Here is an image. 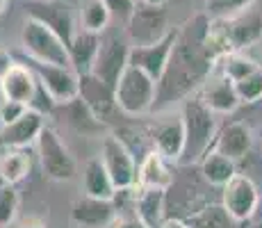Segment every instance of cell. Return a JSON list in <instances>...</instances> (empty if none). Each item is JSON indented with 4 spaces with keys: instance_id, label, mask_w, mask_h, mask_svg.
I'll list each match as a JSON object with an SVG mask.
<instances>
[{
    "instance_id": "obj_1",
    "label": "cell",
    "mask_w": 262,
    "mask_h": 228,
    "mask_svg": "<svg viewBox=\"0 0 262 228\" xmlns=\"http://www.w3.org/2000/svg\"><path fill=\"white\" fill-rule=\"evenodd\" d=\"M210 25V14H196L178 28L173 53L158 80V100L155 110H164L176 100H185L194 89L205 82L214 69V59L205 48V32Z\"/></svg>"
},
{
    "instance_id": "obj_2",
    "label": "cell",
    "mask_w": 262,
    "mask_h": 228,
    "mask_svg": "<svg viewBox=\"0 0 262 228\" xmlns=\"http://www.w3.org/2000/svg\"><path fill=\"white\" fill-rule=\"evenodd\" d=\"M183 121H185V151L180 162L183 164H196L203 160V155L214 146L216 139V119L214 112L199 98L187 96L183 100Z\"/></svg>"
},
{
    "instance_id": "obj_3",
    "label": "cell",
    "mask_w": 262,
    "mask_h": 228,
    "mask_svg": "<svg viewBox=\"0 0 262 228\" xmlns=\"http://www.w3.org/2000/svg\"><path fill=\"white\" fill-rule=\"evenodd\" d=\"M117 103L119 110L128 116H144L155 110L158 100V80L150 78L146 71L128 64V69L121 73L117 87Z\"/></svg>"
},
{
    "instance_id": "obj_4",
    "label": "cell",
    "mask_w": 262,
    "mask_h": 228,
    "mask_svg": "<svg viewBox=\"0 0 262 228\" xmlns=\"http://www.w3.org/2000/svg\"><path fill=\"white\" fill-rule=\"evenodd\" d=\"M34 146H37V158H39V164H41V171L48 180L69 182L75 178L78 162H75L73 153L69 151V146L62 141V137L57 135L55 128L43 126Z\"/></svg>"
},
{
    "instance_id": "obj_5",
    "label": "cell",
    "mask_w": 262,
    "mask_h": 228,
    "mask_svg": "<svg viewBox=\"0 0 262 228\" xmlns=\"http://www.w3.org/2000/svg\"><path fill=\"white\" fill-rule=\"evenodd\" d=\"M21 46L23 53L37 64H69L67 44L55 34L48 25L37 18L28 16L21 28Z\"/></svg>"
},
{
    "instance_id": "obj_6",
    "label": "cell",
    "mask_w": 262,
    "mask_h": 228,
    "mask_svg": "<svg viewBox=\"0 0 262 228\" xmlns=\"http://www.w3.org/2000/svg\"><path fill=\"white\" fill-rule=\"evenodd\" d=\"M169 32L171 28L164 5H146L137 0L130 18L125 21V37H128L130 46L155 44L162 37H167Z\"/></svg>"
},
{
    "instance_id": "obj_7",
    "label": "cell",
    "mask_w": 262,
    "mask_h": 228,
    "mask_svg": "<svg viewBox=\"0 0 262 228\" xmlns=\"http://www.w3.org/2000/svg\"><path fill=\"white\" fill-rule=\"evenodd\" d=\"M100 160H103L105 169H107L110 178H112L117 190L137 185V160L135 153L128 149L119 135H105L103 144H100Z\"/></svg>"
},
{
    "instance_id": "obj_8",
    "label": "cell",
    "mask_w": 262,
    "mask_h": 228,
    "mask_svg": "<svg viewBox=\"0 0 262 228\" xmlns=\"http://www.w3.org/2000/svg\"><path fill=\"white\" fill-rule=\"evenodd\" d=\"M130 42L128 37H119V34H100V46L98 55L94 59L92 73L105 80L107 85L117 87L121 73L128 69L130 64Z\"/></svg>"
},
{
    "instance_id": "obj_9",
    "label": "cell",
    "mask_w": 262,
    "mask_h": 228,
    "mask_svg": "<svg viewBox=\"0 0 262 228\" xmlns=\"http://www.w3.org/2000/svg\"><path fill=\"white\" fill-rule=\"evenodd\" d=\"M150 149H155L160 155H164L171 164L180 162L185 151V121L183 112H169L150 123L148 130Z\"/></svg>"
},
{
    "instance_id": "obj_10",
    "label": "cell",
    "mask_w": 262,
    "mask_h": 228,
    "mask_svg": "<svg viewBox=\"0 0 262 228\" xmlns=\"http://www.w3.org/2000/svg\"><path fill=\"white\" fill-rule=\"evenodd\" d=\"M260 199V190L249 176L235 174L221 187V205L230 215L233 221H249L255 212Z\"/></svg>"
},
{
    "instance_id": "obj_11",
    "label": "cell",
    "mask_w": 262,
    "mask_h": 228,
    "mask_svg": "<svg viewBox=\"0 0 262 228\" xmlns=\"http://www.w3.org/2000/svg\"><path fill=\"white\" fill-rule=\"evenodd\" d=\"M25 9H28V16L41 21L55 34H59V39L67 46L80 28V23L75 21L71 5L62 3V0H30L25 5Z\"/></svg>"
},
{
    "instance_id": "obj_12",
    "label": "cell",
    "mask_w": 262,
    "mask_h": 228,
    "mask_svg": "<svg viewBox=\"0 0 262 228\" xmlns=\"http://www.w3.org/2000/svg\"><path fill=\"white\" fill-rule=\"evenodd\" d=\"M39 82L48 89L55 103L62 105L80 96V73L71 64H37L32 62Z\"/></svg>"
},
{
    "instance_id": "obj_13",
    "label": "cell",
    "mask_w": 262,
    "mask_h": 228,
    "mask_svg": "<svg viewBox=\"0 0 262 228\" xmlns=\"http://www.w3.org/2000/svg\"><path fill=\"white\" fill-rule=\"evenodd\" d=\"M230 44V50H246L262 42V14L258 9H242L230 16H216Z\"/></svg>"
},
{
    "instance_id": "obj_14",
    "label": "cell",
    "mask_w": 262,
    "mask_h": 228,
    "mask_svg": "<svg viewBox=\"0 0 262 228\" xmlns=\"http://www.w3.org/2000/svg\"><path fill=\"white\" fill-rule=\"evenodd\" d=\"M80 98L87 103V108L92 110L105 126L112 123V119L117 114H123L119 110L114 87L107 85L105 80H100L98 75H94V73L80 75Z\"/></svg>"
},
{
    "instance_id": "obj_15",
    "label": "cell",
    "mask_w": 262,
    "mask_h": 228,
    "mask_svg": "<svg viewBox=\"0 0 262 228\" xmlns=\"http://www.w3.org/2000/svg\"><path fill=\"white\" fill-rule=\"evenodd\" d=\"M199 96L214 114H230L239 108V98H237V89L235 82L224 73L221 69H212V73L205 78V82L199 87Z\"/></svg>"
},
{
    "instance_id": "obj_16",
    "label": "cell",
    "mask_w": 262,
    "mask_h": 228,
    "mask_svg": "<svg viewBox=\"0 0 262 228\" xmlns=\"http://www.w3.org/2000/svg\"><path fill=\"white\" fill-rule=\"evenodd\" d=\"M176 37H178V30H171L167 37H162L155 44L133 46V48H130V64L146 71L150 78L160 80L164 73V69H167V64H169L171 53H173Z\"/></svg>"
},
{
    "instance_id": "obj_17",
    "label": "cell",
    "mask_w": 262,
    "mask_h": 228,
    "mask_svg": "<svg viewBox=\"0 0 262 228\" xmlns=\"http://www.w3.org/2000/svg\"><path fill=\"white\" fill-rule=\"evenodd\" d=\"M71 221L78 228H107L117 221V208L112 199L80 196L71 205Z\"/></svg>"
},
{
    "instance_id": "obj_18",
    "label": "cell",
    "mask_w": 262,
    "mask_h": 228,
    "mask_svg": "<svg viewBox=\"0 0 262 228\" xmlns=\"http://www.w3.org/2000/svg\"><path fill=\"white\" fill-rule=\"evenodd\" d=\"M46 126V116L28 108L21 119L7 123L0 133V149H30L37 141L41 128Z\"/></svg>"
},
{
    "instance_id": "obj_19",
    "label": "cell",
    "mask_w": 262,
    "mask_h": 228,
    "mask_svg": "<svg viewBox=\"0 0 262 228\" xmlns=\"http://www.w3.org/2000/svg\"><path fill=\"white\" fill-rule=\"evenodd\" d=\"M37 82H39V78L32 67L14 62L12 69L0 78V96L7 100H18V103L28 105L34 96Z\"/></svg>"
},
{
    "instance_id": "obj_20",
    "label": "cell",
    "mask_w": 262,
    "mask_h": 228,
    "mask_svg": "<svg viewBox=\"0 0 262 228\" xmlns=\"http://www.w3.org/2000/svg\"><path fill=\"white\" fill-rule=\"evenodd\" d=\"M251 146H253V133H251L249 126L244 121H230V123H226L216 133L212 149L228 155V158H233L235 162H239L249 155Z\"/></svg>"
},
{
    "instance_id": "obj_21",
    "label": "cell",
    "mask_w": 262,
    "mask_h": 228,
    "mask_svg": "<svg viewBox=\"0 0 262 228\" xmlns=\"http://www.w3.org/2000/svg\"><path fill=\"white\" fill-rule=\"evenodd\" d=\"M171 162L160 155L155 149L139 160L137 167V187H153V190H171L173 185V171H171Z\"/></svg>"
},
{
    "instance_id": "obj_22",
    "label": "cell",
    "mask_w": 262,
    "mask_h": 228,
    "mask_svg": "<svg viewBox=\"0 0 262 228\" xmlns=\"http://www.w3.org/2000/svg\"><path fill=\"white\" fill-rule=\"evenodd\" d=\"M98 46H100V34L98 32L78 28V32L73 34V39L67 46L69 48V64H71L80 75L92 73L94 59H96V55H98Z\"/></svg>"
},
{
    "instance_id": "obj_23",
    "label": "cell",
    "mask_w": 262,
    "mask_h": 228,
    "mask_svg": "<svg viewBox=\"0 0 262 228\" xmlns=\"http://www.w3.org/2000/svg\"><path fill=\"white\" fill-rule=\"evenodd\" d=\"M135 215L144 219L150 228H160V224L167 219V190L137 187Z\"/></svg>"
},
{
    "instance_id": "obj_24",
    "label": "cell",
    "mask_w": 262,
    "mask_h": 228,
    "mask_svg": "<svg viewBox=\"0 0 262 228\" xmlns=\"http://www.w3.org/2000/svg\"><path fill=\"white\" fill-rule=\"evenodd\" d=\"M55 110H57V112H62V121L67 126H71L75 133L96 135V133H100V130L105 128V123L87 108V103H84L80 96H78V98H73V100H69V103L57 105Z\"/></svg>"
},
{
    "instance_id": "obj_25",
    "label": "cell",
    "mask_w": 262,
    "mask_h": 228,
    "mask_svg": "<svg viewBox=\"0 0 262 228\" xmlns=\"http://www.w3.org/2000/svg\"><path fill=\"white\" fill-rule=\"evenodd\" d=\"M82 190L87 196H96V199H112L117 194L112 178H110L107 169H105L103 160L92 158L82 169Z\"/></svg>"
},
{
    "instance_id": "obj_26",
    "label": "cell",
    "mask_w": 262,
    "mask_h": 228,
    "mask_svg": "<svg viewBox=\"0 0 262 228\" xmlns=\"http://www.w3.org/2000/svg\"><path fill=\"white\" fill-rule=\"evenodd\" d=\"M32 169V155L28 149H3L0 151V182L18 185L28 178Z\"/></svg>"
},
{
    "instance_id": "obj_27",
    "label": "cell",
    "mask_w": 262,
    "mask_h": 228,
    "mask_svg": "<svg viewBox=\"0 0 262 228\" xmlns=\"http://www.w3.org/2000/svg\"><path fill=\"white\" fill-rule=\"evenodd\" d=\"M199 164H201V174H203V178L214 187H224L226 182L237 174V162H235L233 158H228V155L219 153L216 149H210Z\"/></svg>"
},
{
    "instance_id": "obj_28",
    "label": "cell",
    "mask_w": 262,
    "mask_h": 228,
    "mask_svg": "<svg viewBox=\"0 0 262 228\" xmlns=\"http://www.w3.org/2000/svg\"><path fill=\"white\" fill-rule=\"evenodd\" d=\"M110 18H112V14H110L105 0H82L80 7H78L80 28L92 30V32L103 34L110 25Z\"/></svg>"
},
{
    "instance_id": "obj_29",
    "label": "cell",
    "mask_w": 262,
    "mask_h": 228,
    "mask_svg": "<svg viewBox=\"0 0 262 228\" xmlns=\"http://www.w3.org/2000/svg\"><path fill=\"white\" fill-rule=\"evenodd\" d=\"M258 67H260V64L255 62L253 57H246L244 50H233V53H226L224 57L216 62V69L224 71V73L228 75L233 82H237V80L246 78V75L253 73Z\"/></svg>"
},
{
    "instance_id": "obj_30",
    "label": "cell",
    "mask_w": 262,
    "mask_h": 228,
    "mask_svg": "<svg viewBox=\"0 0 262 228\" xmlns=\"http://www.w3.org/2000/svg\"><path fill=\"white\" fill-rule=\"evenodd\" d=\"M230 215L224 205H208L203 210L189 215L187 224L191 228H230Z\"/></svg>"
},
{
    "instance_id": "obj_31",
    "label": "cell",
    "mask_w": 262,
    "mask_h": 228,
    "mask_svg": "<svg viewBox=\"0 0 262 228\" xmlns=\"http://www.w3.org/2000/svg\"><path fill=\"white\" fill-rule=\"evenodd\" d=\"M21 196H18L16 185L0 182V228H9L16 221Z\"/></svg>"
},
{
    "instance_id": "obj_32",
    "label": "cell",
    "mask_w": 262,
    "mask_h": 228,
    "mask_svg": "<svg viewBox=\"0 0 262 228\" xmlns=\"http://www.w3.org/2000/svg\"><path fill=\"white\" fill-rule=\"evenodd\" d=\"M237 89V98L242 105H253L262 98V67H258L253 73H249L246 78H242L235 82Z\"/></svg>"
},
{
    "instance_id": "obj_33",
    "label": "cell",
    "mask_w": 262,
    "mask_h": 228,
    "mask_svg": "<svg viewBox=\"0 0 262 228\" xmlns=\"http://www.w3.org/2000/svg\"><path fill=\"white\" fill-rule=\"evenodd\" d=\"M251 5H253V0H205L210 16H230V14H237L242 9L251 7Z\"/></svg>"
},
{
    "instance_id": "obj_34",
    "label": "cell",
    "mask_w": 262,
    "mask_h": 228,
    "mask_svg": "<svg viewBox=\"0 0 262 228\" xmlns=\"http://www.w3.org/2000/svg\"><path fill=\"white\" fill-rule=\"evenodd\" d=\"M28 108L34 110V112H39V114H43V116H50L55 112V108H57V103H55V98L48 94V89L43 87L41 82H37V89H34V96L28 103Z\"/></svg>"
},
{
    "instance_id": "obj_35",
    "label": "cell",
    "mask_w": 262,
    "mask_h": 228,
    "mask_svg": "<svg viewBox=\"0 0 262 228\" xmlns=\"http://www.w3.org/2000/svg\"><path fill=\"white\" fill-rule=\"evenodd\" d=\"M28 112V105L25 103H18V100H7L3 98L0 100V119H3V123H14L16 119H21V116Z\"/></svg>"
},
{
    "instance_id": "obj_36",
    "label": "cell",
    "mask_w": 262,
    "mask_h": 228,
    "mask_svg": "<svg viewBox=\"0 0 262 228\" xmlns=\"http://www.w3.org/2000/svg\"><path fill=\"white\" fill-rule=\"evenodd\" d=\"M105 5H107L110 14H112L114 18H119V21L125 23L130 18V14H133L137 0H105Z\"/></svg>"
},
{
    "instance_id": "obj_37",
    "label": "cell",
    "mask_w": 262,
    "mask_h": 228,
    "mask_svg": "<svg viewBox=\"0 0 262 228\" xmlns=\"http://www.w3.org/2000/svg\"><path fill=\"white\" fill-rule=\"evenodd\" d=\"M112 228H150L148 224H146L144 219H139L137 215H121L117 217V221L112 224Z\"/></svg>"
},
{
    "instance_id": "obj_38",
    "label": "cell",
    "mask_w": 262,
    "mask_h": 228,
    "mask_svg": "<svg viewBox=\"0 0 262 228\" xmlns=\"http://www.w3.org/2000/svg\"><path fill=\"white\" fill-rule=\"evenodd\" d=\"M12 64H14V57L9 55L7 48H3V46H0V78H3V75L12 69Z\"/></svg>"
},
{
    "instance_id": "obj_39",
    "label": "cell",
    "mask_w": 262,
    "mask_h": 228,
    "mask_svg": "<svg viewBox=\"0 0 262 228\" xmlns=\"http://www.w3.org/2000/svg\"><path fill=\"white\" fill-rule=\"evenodd\" d=\"M160 228H189V224H187V219H180V217H167L160 224Z\"/></svg>"
},
{
    "instance_id": "obj_40",
    "label": "cell",
    "mask_w": 262,
    "mask_h": 228,
    "mask_svg": "<svg viewBox=\"0 0 262 228\" xmlns=\"http://www.w3.org/2000/svg\"><path fill=\"white\" fill-rule=\"evenodd\" d=\"M251 226L253 228H262V192H260V199H258V205H255V212L251 217Z\"/></svg>"
},
{
    "instance_id": "obj_41",
    "label": "cell",
    "mask_w": 262,
    "mask_h": 228,
    "mask_svg": "<svg viewBox=\"0 0 262 228\" xmlns=\"http://www.w3.org/2000/svg\"><path fill=\"white\" fill-rule=\"evenodd\" d=\"M18 228H48L43 221H37V219H25L18 224Z\"/></svg>"
},
{
    "instance_id": "obj_42",
    "label": "cell",
    "mask_w": 262,
    "mask_h": 228,
    "mask_svg": "<svg viewBox=\"0 0 262 228\" xmlns=\"http://www.w3.org/2000/svg\"><path fill=\"white\" fill-rule=\"evenodd\" d=\"M139 3H146V5H164L167 0H139Z\"/></svg>"
},
{
    "instance_id": "obj_43",
    "label": "cell",
    "mask_w": 262,
    "mask_h": 228,
    "mask_svg": "<svg viewBox=\"0 0 262 228\" xmlns=\"http://www.w3.org/2000/svg\"><path fill=\"white\" fill-rule=\"evenodd\" d=\"M9 0H0V14H5V9H7Z\"/></svg>"
},
{
    "instance_id": "obj_44",
    "label": "cell",
    "mask_w": 262,
    "mask_h": 228,
    "mask_svg": "<svg viewBox=\"0 0 262 228\" xmlns=\"http://www.w3.org/2000/svg\"><path fill=\"white\" fill-rule=\"evenodd\" d=\"M3 128H5V123H3V119H0V133H3Z\"/></svg>"
},
{
    "instance_id": "obj_45",
    "label": "cell",
    "mask_w": 262,
    "mask_h": 228,
    "mask_svg": "<svg viewBox=\"0 0 262 228\" xmlns=\"http://www.w3.org/2000/svg\"><path fill=\"white\" fill-rule=\"evenodd\" d=\"M189 228H191V226H189Z\"/></svg>"
}]
</instances>
